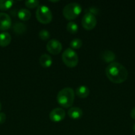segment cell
Masks as SVG:
<instances>
[{
  "instance_id": "obj_1",
  "label": "cell",
  "mask_w": 135,
  "mask_h": 135,
  "mask_svg": "<svg viewBox=\"0 0 135 135\" xmlns=\"http://www.w3.org/2000/svg\"><path fill=\"white\" fill-rule=\"evenodd\" d=\"M105 74L109 80L115 84L124 83L128 75L127 69L118 62L109 63L105 69Z\"/></svg>"
},
{
  "instance_id": "obj_2",
  "label": "cell",
  "mask_w": 135,
  "mask_h": 135,
  "mask_svg": "<svg viewBox=\"0 0 135 135\" xmlns=\"http://www.w3.org/2000/svg\"><path fill=\"white\" fill-rule=\"evenodd\" d=\"M75 93L74 90L70 87L63 88L57 94L56 100L58 104L64 108H69L74 104Z\"/></svg>"
},
{
  "instance_id": "obj_3",
  "label": "cell",
  "mask_w": 135,
  "mask_h": 135,
  "mask_svg": "<svg viewBox=\"0 0 135 135\" xmlns=\"http://www.w3.org/2000/svg\"><path fill=\"white\" fill-rule=\"evenodd\" d=\"M82 7L78 3H70L64 7L62 13L66 19L71 21L76 18L82 13Z\"/></svg>"
},
{
  "instance_id": "obj_4",
  "label": "cell",
  "mask_w": 135,
  "mask_h": 135,
  "mask_svg": "<svg viewBox=\"0 0 135 135\" xmlns=\"http://www.w3.org/2000/svg\"><path fill=\"white\" fill-rule=\"evenodd\" d=\"M36 17L40 23L48 24L52 20V14L48 7L45 5H40L36 11Z\"/></svg>"
},
{
  "instance_id": "obj_5",
  "label": "cell",
  "mask_w": 135,
  "mask_h": 135,
  "mask_svg": "<svg viewBox=\"0 0 135 135\" xmlns=\"http://www.w3.org/2000/svg\"><path fill=\"white\" fill-rule=\"evenodd\" d=\"M62 59L64 63L70 68L75 67L79 61V58L77 53L70 47L64 50L62 55Z\"/></svg>"
},
{
  "instance_id": "obj_6",
  "label": "cell",
  "mask_w": 135,
  "mask_h": 135,
  "mask_svg": "<svg viewBox=\"0 0 135 135\" xmlns=\"http://www.w3.org/2000/svg\"><path fill=\"white\" fill-rule=\"evenodd\" d=\"M82 25L86 30H91L93 29L97 25V18L95 15L89 12L86 13L82 17Z\"/></svg>"
},
{
  "instance_id": "obj_7",
  "label": "cell",
  "mask_w": 135,
  "mask_h": 135,
  "mask_svg": "<svg viewBox=\"0 0 135 135\" xmlns=\"http://www.w3.org/2000/svg\"><path fill=\"white\" fill-rule=\"evenodd\" d=\"M46 50L52 55H58L62 50V45L59 40L52 39L47 42Z\"/></svg>"
},
{
  "instance_id": "obj_8",
  "label": "cell",
  "mask_w": 135,
  "mask_h": 135,
  "mask_svg": "<svg viewBox=\"0 0 135 135\" xmlns=\"http://www.w3.org/2000/svg\"><path fill=\"white\" fill-rule=\"evenodd\" d=\"M66 117V112L62 108H56L50 112L49 117L52 121L58 123L62 121Z\"/></svg>"
},
{
  "instance_id": "obj_9",
  "label": "cell",
  "mask_w": 135,
  "mask_h": 135,
  "mask_svg": "<svg viewBox=\"0 0 135 135\" xmlns=\"http://www.w3.org/2000/svg\"><path fill=\"white\" fill-rule=\"evenodd\" d=\"M12 21L10 16L3 12H0V30H9L11 26Z\"/></svg>"
},
{
  "instance_id": "obj_10",
  "label": "cell",
  "mask_w": 135,
  "mask_h": 135,
  "mask_svg": "<svg viewBox=\"0 0 135 135\" xmlns=\"http://www.w3.org/2000/svg\"><path fill=\"white\" fill-rule=\"evenodd\" d=\"M68 115L72 119H79L83 116V111L78 107H71L68 111Z\"/></svg>"
},
{
  "instance_id": "obj_11",
  "label": "cell",
  "mask_w": 135,
  "mask_h": 135,
  "mask_svg": "<svg viewBox=\"0 0 135 135\" xmlns=\"http://www.w3.org/2000/svg\"><path fill=\"white\" fill-rule=\"evenodd\" d=\"M11 42V36L7 32L0 33V46L3 47H7Z\"/></svg>"
},
{
  "instance_id": "obj_12",
  "label": "cell",
  "mask_w": 135,
  "mask_h": 135,
  "mask_svg": "<svg viewBox=\"0 0 135 135\" xmlns=\"http://www.w3.org/2000/svg\"><path fill=\"white\" fill-rule=\"evenodd\" d=\"M39 63L44 68H48L52 64V59L48 54H42L39 58Z\"/></svg>"
},
{
  "instance_id": "obj_13",
  "label": "cell",
  "mask_w": 135,
  "mask_h": 135,
  "mask_svg": "<svg viewBox=\"0 0 135 135\" xmlns=\"http://www.w3.org/2000/svg\"><path fill=\"white\" fill-rule=\"evenodd\" d=\"M116 55L114 54L113 51L110 50H105L101 54V58L106 63H112L115 59Z\"/></svg>"
},
{
  "instance_id": "obj_14",
  "label": "cell",
  "mask_w": 135,
  "mask_h": 135,
  "mask_svg": "<svg viewBox=\"0 0 135 135\" xmlns=\"http://www.w3.org/2000/svg\"><path fill=\"white\" fill-rule=\"evenodd\" d=\"M75 94L78 97L81 98H85L89 94V89L86 86H79L76 88Z\"/></svg>"
},
{
  "instance_id": "obj_15",
  "label": "cell",
  "mask_w": 135,
  "mask_h": 135,
  "mask_svg": "<svg viewBox=\"0 0 135 135\" xmlns=\"http://www.w3.org/2000/svg\"><path fill=\"white\" fill-rule=\"evenodd\" d=\"M17 16H18L19 18L21 19V21H27L31 17V13L29 9L22 8V9L19 10L18 13H17Z\"/></svg>"
},
{
  "instance_id": "obj_16",
  "label": "cell",
  "mask_w": 135,
  "mask_h": 135,
  "mask_svg": "<svg viewBox=\"0 0 135 135\" xmlns=\"http://www.w3.org/2000/svg\"><path fill=\"white\" fill-rule=\"evenodd\" d=\"M13 30L17 34H23L26 30V25L22 22H16L13 25Z\"/></svg>"
},
{
  "instance_id": "obj_17",
  "label": "cell",
  "mask_w": 135,
  "mask_h": 135,
  "mask_svg": "<svg viewBox=\"0 0 135 135\" xmlns=\"http://www.w3.org/2000/svg\"><path fill=\"white\" fill-rule=\"evenodd\" d=\"M14 3L15 1H11V0H0V10H9L13 6Z\"/></svg>"
},
{
  "instance_id": "obj_18",
  "label": "cell",
  "mask_w": 135,
  "mask_h": 135,
  "mask_svg": "<svg viewBox=\"0 0 135 135\" xmlns=\"http://www.w3.org/2000/svg\"><path fill=\"white\" fill-rule=\"evenodd\" d=\"M66 29L71 34H76L78 31V26L74 21H70L69 22H68Z\"/></svg>"
},
{
  "instance_id": "obj_19",
  "label": "cell",
  "mask_w": 135,
  "mask_h": 135,
  "mask_svg": "<svg viewBox=\"0 0 135 135\" xmlns=\"http://www.w3.org/2000/svg\"><path fill=\"white\" fill-rule=\"evenodd\" d=\"M70 45L71 49L78 50V49H79L82 47V45H83V42L79 38H74L70 42Z\"/></svg>"
},
{
  "instance_id": "obj_20",
  "label": "cell",
  "mask_w": 135,
  "mask_h": 135,
  "mask_svg": "<svg viewBox=\"0 0 135 135\" xmlns=\"http://www.w3.org/2000/svg\"><path fill=\"white\" fill-rule=\"evenodd\" d=\"M40 2L38 0H28L25 2V5L29 9H34L39 6Z\"/></svg>"
},
{
  "instance_id": "obj_21",
  "label": "cell",
  "mask_w": 135,
  "mask_h": 135,
  "mask_svg": "<svg viewBox=\"0 0 135 135\" xmlns=\"http://www.w3.org/2000/svg\"><path fill=\"white\" fill-rule=\"evenodd\" d=\"M38 36L42 40L45 41L47 40L50 38V34L48 32V30H45V29H43V30H40L39 32V34H38Z\"/></svg>"
},
{
  "instance_id": "obj_22",
  "label": "cell",
  "mask_w": 135,
  "mask_h": 135,
  "mask_svg": "<svg viewBox=\"0 0 135 135\" xmlns=\"http://www.w3.org/2000/svg\"><path fill=\"white\" fill-rule=\"evenodd\" d=\"M6 121V115L3 112H0V124H3Z\"/></svg>"
},
{
  "instance_id": "obj_23",
  "label": "cell",
  "mask_w": 135,
  "mask_h": 135,
  "mask_svg": "<svg viewBox=\"0 0 135 135\" xmlns=\"http://www.w3.org/2000/svg\"><path fill=\"white\" fill-rule=\"evenodd\" d=\"M130 115L131 118L135 120V107L133 108V109H132V110H131Z\"/></svg>"
},
{
  "instance_id": "obj_24",
  "label": "cell",
  "mask_w": 135,
  "mask_h": 135,
  "mask_svg": "<svg viewBox=\"0 0 135 135\" xmlns=\"http://www.w3.org/2000/svg\"><path fill=\"white\" fill-rule=\"evenodd\" d=\"M1 108H2V105H1V103L0 102V111L1 110Z\"/></svg>"
},
{
  "instance_id": "obj_25",
  "label": "cell",
  "mask_w": 135,
  "mask_h": 135,
  "mask_svg": "<svg viewBox=\"0 0 135 135\" xmlns=\"http://www.w3.org/2000/svg\"><path fill=\"white\" fill-rule=\"evenodd\" d=\"M51 2H58V1H50Z\"/></svg>"
},
{
  "instance_id": "obj_26",
  "label": "cell",
  "mask_w": 135,
  "mask_h": 135,
  "mask_svg": "<svg viewBox=\"0 0 135 135\" xmlns=\"http://www.w3.org/2000/svg\"><path fill=\"white\" fill-rule=\"evenodd\" d=\"M134 133H135V124H134Z\"/></svg>"
}]
</instances>
